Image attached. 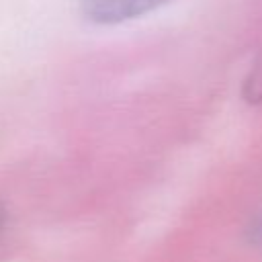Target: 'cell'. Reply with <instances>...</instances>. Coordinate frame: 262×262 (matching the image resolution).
Masks as SVG:
<instances>
[{
    "instance_id": "obj_1",
    "label": "cell",
    "mask_w": 262,
    "mask_h": 262,
    "mask_svg": "<svg viewBox=\"0 0 262 262\" xmlns=\"http://www.w3.org/2000/svg\"><path fill=\"white\" fill-rule=\"evenodd\" d=\"M88 20L98 25H119L151 12L168 0H80Z\"/></svg>"
},
{
    "instance_id": "obj_2",
    "label": "cell",
    "mask_w": 262,
    "mask_h": 262,
    "mask_svg": "<svg viewBox=\"0 0 262 262\" xmlns=\"http://www.w3.org/2000/svg\"><path fill=\"white\" fill-rule=\"evenodd\" d=\"M0 221H2V217H0Z\"/></svg>"
}]
</instances>
